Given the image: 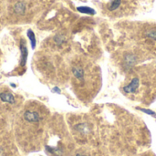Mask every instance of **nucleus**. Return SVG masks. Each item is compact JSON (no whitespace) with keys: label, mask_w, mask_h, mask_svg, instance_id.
Wrapping results in <instances>:
<instances>
[{"label":"nucleus","mask_w":156,"mask_h":156,"mask_svg":"<svg viewBox=\"0 0 156 156\" xmlns=\"http://www.w3.org/2000/svg\"><path fill=\"white\" fill-rule=\"evenodd\" d=\"M120 5H121V0H113L112 2V4L110 5L109 8H110V10H115L120 6Z\"/></svg>","instance_id":"9"},{"label":"nucleus","mask_w":156,"mask_h":156,"mask_svg":"<svg viewBox=\"0 0 156 156\" xmlns=\"http://www.w3.org/2000/svg\"><path fill=\"white\" fill-rule=\"evenodd\" d=\"M75 156H92L90 154L87 153V152H78Z\"/></svg>","instance_id":"12"},{"label":"nucleus","mask_w":156,"mask_h":156,"mask_svg":"<svg viewBox=\"0 0 156 156\" xmlns=\"http://www.w3.org/2000/svg\"><path fill=\"white\" fill-rule=\"evenodd\" d=\"M27 37L30 40V43H31V47L32 48L34 49L36 48V37H35V34L34 32L31 30V29H28L27 30Z\"/></svg>","instance_id":"6"},{"label":"nucleus","mask_w":156,"mask_h":156,"mask_svg":"<svg viewBox=\"0 0 156 156\" xmlns=\"http://www.w3.org/2000/svg\"><path fill=\"white\" fill-rule=\"evenodd\" d=\"M137 109H139L140 111H142L143 112H144V113H146V114H149V115H152V116H155L156 113L154 112H153V111H151V110H148V109H144V108H137Z\"/></svg>","instance_id":"10"},{"label":"nucleus","mask_w":156,"mask_h":156,"mask_svg":"<svg viewBox=\"0 0 156 156\" xmlns=\"http://www.w3.org/2000/svg\"><path fill=\"white\" fill-rule=\"evenodd\" d=\"M78 10L81 13H86V14H90V15L95 14V11L92 8L88 7V6H80V7H78Z\"/></svg>","instance_id":"7"},{"label":"nucleus","mask_w":156,"mask_h":156,"mask_svg":"<svg viewBox=\"0 0 156 156\" xmlns=\"http://www.w3.org/2000/svg\"><path fill=\"white\" fill-rule=\"evenodd\" d=\"M139 86H140V80L138 78H134L127 86L123 88V90L126 93H133L134 91H136Z\"/></svg>","instance_id":"2"},{"label":"nucleus","mask_w":156,"mask_h":156,"mask_svg":"<svg viewBox=\"0 0 156 156\" xmlns=\"http://www.w3.org/2000/svg\"><path fill=\"white\" fill-rule=\"evenodd\" d=\"M52 92H56V93H58V94H60L61 93V90L58 88V87H55L53 90H52Z\"/></svg>","instance_id":"13"},{"label":"nucleus","mask_w":156,"mask_h":156,"mask_svg":"<svg viewBox=\"0 0 156 156\" xmlns=\"http://www.w3.org/2000/svg\"><path fill=\"white\" fill-rule=\"evenodd\" d=\"M25 8H26V7H25V5H24L23 3H21V2L16 4V5H15V10H16V12H17V13H19V14H23L24 11H25Z\"/></svg>","instance_id":"8"},{"label":"nucleus","mask_w":156,"mask_h":156,"mask_svg":"<svg viewBox=\"0 0 156 156\" xmlns=\"http://www.w3.org/2000/svg\"><path fill=\"white\" fill-rule=\"evenodd\" d=\"M148 37L150 38H153V39H155L156 40V29H152L148 32Z\"/></svg>","instance_id":"11"},{"label":"nucleus","mask_w":156,"mask_h":156,"mask_svg":"<svg viewBox=\"0 0 156 156\" xmlns=\"http://www.w3.org/2000/svg\"><path fill=\"white\" fill-rule=\"evenodd\" d=\"M0 99L2 101L4 102H7L9 104H13L15 103V98L11 93L8 92H2L0 93Z\"/></svg>","instance_id":"3"},{"label":"nucleus","mask_w":156,"mask_h":156,"mask_svg":"<svg viewBox=\"0 0 156 156\" xmlns=\"http://www.w3.org/2000/svg\"><path fill=\"white\" fill-rule=\"evenodd\" d=\"M24 119L28 123H38L41 121V117L37 112L27 111L24 113Z\"/></svg>","instance_id":"1"},{"label":"nucleus","mask_w":156,"mask_h":156,"mask_svg":"<svg viewBox=\"0 0 156 156\" xmlns=\"http://www.w3.org/2000/svg\"><path fill=\"white\" fill-rule=\"evenodd\" d=\"M72 72L73 75L75 76V78L77 80H83L84 78V69L80 67V66H76L72 69Z\"/></svg>","instance_id":"4"},{"label":"nucleus","mask_w":156,"mask_h":156,"mask_svg":"<svg viewBox=\"0 0 156 156\" xmlns=\"http://www.w3.org/2000/svg\"><path fill=\"white\" fill-rule=\"evenodd\" d=\"M20 49H21V59H22V62L21 64L22 65H25L26 64V61H27V49L26 48V46L23 44H21L20 46Z\"/></svg>","instance_id":"5"}]
</instances>
